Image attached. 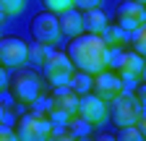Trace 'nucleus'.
I'll return each instance as SVG.
<instances>
[{"label": "nucleus", "instance_id": "f257e3e1", "mask_svg": "<svg viewBox=\"0 0 146 141\" xmlns=\"http://www.w3.org/2000/svg\"><path fill=\"white\" fill-rule=\"evenodd\" d=\"M68 58L73 63V68L86 70V73H99V70L110 68V47L102 39V34H91V31H81L73 37V42L68 45Z\"/></svg>", "mask_w": 146, "mask_h": 141}, {"label": "nucleus", "instance_id": "f03ea898", "mask_svg": "<svg viewBox=\"0 0 146 141\" xmlns=\"http://www.w3.org/2000/svg\"><path fill=\"white\" fill-rule=\"evenodd\" d=\"M107 112H110V118H112L115 126H131V123H138L143 118L141 99L133 92H128V89H123L120 94H115L112 99H110Z\"/></svg>", "mask_w": 146, "mask_h": 141}, {"label": "nucleus", "instance_id": "7ed1b4c3", "mask_svg": "<svg viewBox=\"0 0 146 141\" xmlns=\"http://www.w3.org/2000/svg\"><path fill=\"white\" fill-rule=\"evenodd\" d=\"M11 94H13L16 102H21V104L36 102L39 94H42V78H39V73L21 65V70H16L13 78H11Z\"/></svg>", "mask_w": 146, "mask_h": 141}, {"label": "nucleus", "instance_id": "20e7f679", "mask_svg": "<svg viewBox=\"0 0 146 141\" xmlns=\"http://www.w3.org/2000/svg\"><path fill=\"white\" fill-rule=\"evenodd\" d=\"M78 112V94L70 89L68 84L55 86V92L50 97V115L55 123H68L73 115Z\"/></svg>", "mask_w": 146, "mask_h": 141}, {"label": "nucleus", "instance_id": "39448f33", "mask_svg": "<svg viewBox=\"0 0 146 141\" xmlns=\"http://www.w3.org/2000/svg\"><path fill=\"white\" fill-rule=\"evenodd\" d=\"M42 68H44V78H47L52 86L68 84L70 73L76 70V68H73V63H70V58L65 55V52H60V50H50L47 58L42 60Z\"/></svg>", "mask_w": 146, "mask_h": 141}, {"label": "nucleus", "instance_id": "423d86ee", "mask_svg": "<svg viewBox=\"0 0 146 141\" xmlns=\"http://www.w3.org/2000/svg\"><path fill=\"white\" fill-rule=\"evenodd\" d=\"M50 131H52V120L44 118L42 112H31V115H24L16 126V138L21 141H44L50 138Z\"/></svg>", "mask_w": 146, "mask_h": 141}, {"label": "nucleus", "instance_id": "0eeeda50", "mask_svg": "<svg viewBox=\"0 0 146 141\" xmlns=\"http://www.w3.org/2000/svg\"><path fill=\"white\" fill-rule=\"evenodd\" d=\"M31 34H34V42H42V45H55L60 39V24H58V13L44 11V13H36L31 19Z\"/></svg>", "mask_w": 146, "mask_h": 141}, {"label": "nucleus", "instance_id": "6e6552de", "mask_svg": "<svg viewBox=\"0 0 146 141\" xmlns=\"http://www.w3.org/2000/svg\"><path fill=\"white\" fill-rule=\"evenodd\" d=\"M78 118H84L91 128H94V126H102V123L110 118L107 102L102 97H97V94H91V92L81 94L78 97Z\"/></svg>", "mask_w": 146, "mask_h": 141}, {"label": "nucleus", "instance_id": "1a4fd4ad", "mask_svg": "<svg viewBox=\"0 0 146 141\" xmlns=\"http://www.w3.org/2000/svg\"><path fill=\"white\" fill-rule=\"evenodd\" d=\"M29 60V45L18 37L0 39V65L3 68H21Z\"/></svg>", "mask_w": 146, "mask_h": 141}, {"label": "nucleus", "instance_id": "9d476101", "mask_svg": "<svg viewBox=\"0 0 146 141\" xmlns=\"http://www.w3.org/2000/svg\"><path fill=\"white\" fill-rule=\"evenodd\" d=\"M146 24V11H143V3H136V0H125V3L117 5V26L131 34L136 26Z\"/></svg>", "mask_w": 146, "mask_h": 141}, {"label": "nucleus", "instance_id": "9b49d317", "mask_svg": "<svg viewBox=\"0 0 146 141\" xmlns=\"http://www.w3.org/2000/svg\"><path fill=\"white\" fill-rule=\"evenodd\" d=\"M91 89H94L97 97H102L104 102H110L115 94H120L125 89V84L120 78V73H110V70H99V73H94V84H91Z\"/></svg>", "mask_w": 146, "mask_h": 141}, {"label": "nucleus", "instance_id": "f8f14e48", "mask_svg": "<svg viewBox=\"0 0 146 141\" xmlns=\"http://www.w3.org/2000/svg\"><path fill=\"white\" fill-rule=\"evenodd\" d=\"M58 24H60V34H68V37H76V34L84 31V13L76 8H65L58 13Z\"/></svg>", "mask_w": 146, "mask_h": 141}, {"label": "nucleus", "instance_id": "ddd939ff", "mask_svg": "<svg viewBox=\"0 0 146 141\" xmlns=\"http://www.w3.org/2000/svg\"><path fill=\"white\" fill-rule=\"evenodd\" d=\"M107 26V19H104V13L99 8H89L84 11V29L91 31V34H102Z\"/></svg>", "mask_w": 146, "mask_h": 141}, {"label": "nucleus", "instance_id": "4468645a", "mask_svg": "<svg viewBox=\"0 0 146 141\" xmlns=\"http://www.w3.org/2000/svg\"><path fill=\"white\" fill-rule=\"evenodd\" d=\"M91 84H94V76L86 73V70H78V68L73 70L70 78H68V86H70V89L76 92L78 97H81V94H86V92H91Z\"/></svg>", "mask_w": 146, "mask_h": 141}, {"label": "nucleus", "instance_id": "2eb2a0df", "mask_svg": "<svg viewBox=\"0 0 146 141\" xmlns=\"http://www.w3.org/2000/svg\"><path fill=\"white\" fill-rule=\"evenodd\" d=\"M102 39L107 42V47H123L125 42H128V34L120 29V26H104V31H102Z\"/></svg>", "mask_w": 146, "mask_h": 141}, {"label": "nucleus", "instance_id": "dca6fc26", "mask_svg": "<svg viewBox=\"0 0 146 141\" xmlns=\"http://www.w3.org/2000/svg\"><path fill=\"white\" fill-rule=\"evenodd\" d=\"M65 128H68L70 138H86V136H89V131H91V126H89L84 118H78V112H76V115H73V118L65 123Z\"/></svg>", "mask_w": 146, "mask_h": 141}, {"label": "nucleus", "instance_id": "f3484780", "mask_svg": "<svg viewBox=\"0 0 146 141\" xmlns=\"http://www.w3.org/2000/svg\"><path fill=\"white\" fill-rule=\"evenodd\" d=\"M117 138L120 141H143V131L131 123V126H117Z\"/></svg>", "mask_w": 146, "mask_h": 141}, {"label": "nucleus", "instance_id": "a211bd4d", "mask_svg": "<svg viewBox=\"0 0 146 141\" xmlns=\"http://www.w3.org/2000/svg\"><path fill=\"white\" fill-rule=\"evenodd\" d=\"M131 39H133V52L143 55L146 52V24H141V26H136L131 31Z\"/></svg>", "mask_w": 146, "mask_h": 141}, {"label": "nucleus", "instance_id": "6ab92c4d", "mask_svg": "<svg viewBox=\"0 0 146 141\" xmlns=\"http://www.w3.org/2000/svg\"><path fill=\"white\" fill-rule=\"evenodd\" d=\"M24 8H26V0H0V11L5 16H18L24 13Z\"/></svg>", "mask_w": 146, "mask_h": 141}, {"label": "nucleus", "instance_id": "aec40b11", "mask_svg": "<svg viewBox=\"0 0 146 141\" xmlns=\"http://www.w3.org/2000/svg\"><path fill=\"white\" fill-rule=\"evenodd\" d=\"M47 52H50V45H42V42H34L29 47V60H36V63H42L47 58Z\"/></svg>", "mask_w": 146, "mask_h": 141}, {"label": "nucleus", "instance_id": "412c9836", "mask_svg": "<svg viewBox=\"0 0 146 141\" xmlns=\"http://www.w3.org/2000/svg\"><path fill=\"white\" fill-rule=\"evenodd\" d=\"M70 5H73V0H44V8L52 11V13H60V11L70 8Z\"/></svg>", "mask_w": 146, "mask_h": 141}, {"label": "nucleus", "instance_id": "4be33fe9", "mask_svg": "<svg viewBox=\"0 0 146 141\" xmlns=\"http://www.w3.org/2000/svg\"><path fill=\"white\" fill-rule=\"evenodd\" d=\"M0 141H16V131L3 126V120H0Z\"/></svg>", "mask_w": 146, "mask_h": 141}, {"label": "nucleus", "instance_id": "5701e85b", "mask_svg": "<svg viewBox=\"0 0 146 141\" xmlns=\"http://www.w3.org/2000/svg\"><path fill=\"white\" fill-rule=\"evenodd\" d=\"M99 3H102V0H73V5H76V8H84V11L99 8Z\"/></svg>", "mask_w": 146, "mask_h": 141}, {"label": "nucleus", "instance_id": "b1692460", "mask_svg": "<svg viewBox=\"0 0 146 141\" xmlns=\"http://www.w3.org/2000/svg\"><path fill=\"white\" fill-rule=\"evenodd\" d=\"M5 86H8V76H5V70H3V68H0V92H3V89H5Z\"/></svg>", "mask_w": 146, "mask_h": 141}, {"label": "nucleus", "instance_id": "393cba45", "mask_svg": "<svg viewBox=\"0 0 146 141\" xmlns=\"http://www.w3.org/2000/svg\"><path fill=\"white\" fill-rule=\"evenodd\" d=\"M3 115H5V110H3V104H0V120H3Z\"/></svg>", "mask_w": 146, "mask_h": 141}, {"label": "nucleus", "instance_id": "a878e982", "mask_svg": "<svg viewBox=\"0 0 146 141\" xmlns=\"http://www.w3.org/2000/svg\"><path fill=\"white\" fill-rule=\"evenodd\" d=\"M3 19H5V13H3V11H0V24H3Z\"/></svg>", "mask_w": 146, "mask_h": 141}, {"label": "nucleus", "instance_id": "bb28decb", "mask_svg": "<svg viewBox=\"0 0 146 141\" xmlns=\"http://www.w3.org/2000/svg\"><path fill=\"white\" fill-rule=\"evenodd\" d=\"M136 3H146V0H136Z\"/></svg>", "mask_w": 146, "mask_h": 141}]
</instances>
